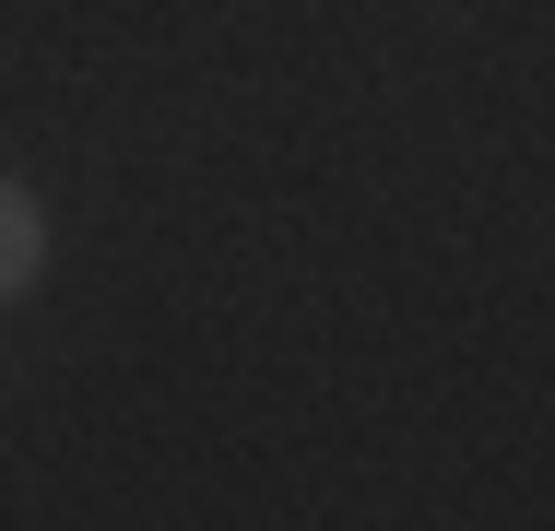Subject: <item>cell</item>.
Returning a JSON list of instances; mask_svg holds the SVG:
<instances>
[{"mask_svg":"<svg viewBox=\"0 0 555 531\" xmlns=\"http://www.w3.org/2000/svg\"><path fill=\"white\" fill-rule=\"evenodd\" d=\"M36 260H48V212H36V190H12V178H0V296H24V284H36Z\"/></svg>","mask_w":555,"mask_h":531,"instance_id":"obj_1","label":"cell"}]
</instances>
